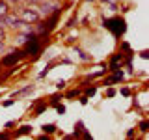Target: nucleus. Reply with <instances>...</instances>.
<instances>
[{"mask_svg": "<svg viewBox=\"0 0 149 140\" xmlns=\"http://www.w3.org/2000/svg\"><path fill=\"white\" fill-rule=\"evenodd\" d=\"M140 129H142V131H147V121H142V123H140Z\"/></svg>", "mask_w": 149, "mask_h": 140, "instance_id": "obj_14", "label": "nucleus"}, {"mask_svg": "<svg viewBox=\"0 0 149 140\" xmlns=\"http://www.w3.org/2000/svg\"><path fill=\"white\" fill-rule=\"evenodd\" d=\"M77 52L80 54V58H82V60H90V56H86V54H84V50H80V49H77Z\"/></svg>", "mask_w": 149, "mask_h": 140, "instance_id": "obj_11", "label": "nucleus"}, {"mask_svg": "<svg viewBox=\"0 0 149 140\" xmlns=\"http://www.w3.org/2000/svg\"><path fill=\"white\" fill-rule=\"evenodd\" d=\"M32 131V127H28V125H24V127H21V131L17 133V136H21V134H28Z\"/></svg>", "mask_w": 149, "mask_h": 140, "instance_id": "obj_9", "label": "nucleus"}, {"mask_svg": "<svg viewBox=\"0 0 149 140\" xmlns=\"http://www.w3.org/2000/svg\"><path fill=\"white\" fill-rule=\"evenodd\" d=\"M56 106H58V112H60V114H63V112H65L63 106H60V105H56Z\"/></svg>", "mask_w": 149, "mask_h": 140, "instance_id": "obj_17", "label": "nucleus"}, {"mask_svg": "<svg viewBox=\"0 0 149 140\" xmlns=\"http://www.w3.org/2000/svg\"><path fill=\"white\" fill-rule=\"evenodd\" d=\"M104 26L108 28V30H112V34H114V36H121L125 32V21H123V19H119V17L104 21Z\"/></svg>", "mask_w": 149, "mask_h": 140, "instance_id": "obj_3", "label": "nucleus"}, {"mask_svg": "<svg viewBox=\"0 0 149 140\" xmlns=\"http://www.w3.org/2000/svg\"><path fill=\"white\" fill-rule=\"evenodd\" d=\"M8 136H9L8 133H2V134H0V138H8Z\"/></svg>", "mask_w": 149, "mask_h": 140, "instance_id": "obj_18", "label": "nucleus"}, {"mask_svg": "<svg viewBox=\"0 0 149 140\" xmlns=\"http://www.w3.org/2000/svg\"><path fill=\"white\" fill-rule=\"evenodd\" d=\"M4 50H6V41H4V39H0V54H2Z\"/></svg>", "mask_w": 149, "mask_h": 140, "instance_id": "obj_12", "label": "nucleus"}, {"mask_svg": "<svg viewBox=\"0 0 149 140\" xmlns=\"http://www.w3.org/2000/svg\"><path fill=\"white\" fill-rule=\"evenodd\" d=\"M43 131H45V133H54L56 125H52V123H50V125H43Z\"/></svg>", "mask_w": 149, "mask_h": 140, "instance_id": "obj_10", "label": "nucleus"}, {"mask_svg": "<svg viewBox=\"0 0 149 140\" xmlns=\"http://www.w3.org/2000/svg\"><path fill=\"white\" fill-rule=\"evenodd\" d=\"M93 93H95V88H88L86 90V95H93Z\"/></svg>", "mask_w": 149, "mask_h": 140, "instance_id": "obj_13", "label": "nucleus"}, {"mask_svg": "<svg viewBox=\"0 0 149 140\" xmlns=\"http://www.w3.org/2000/svg\"><path fill=\"white\" fill-rule=\"evenodd\" d=\"M114 93H116V92H114V90H112V88H110V90L106 92V95H108V97H112V95H114Z\"/></svg>", "mask_w": 149, "mask_h": 140, "instance_id": "obj_16", "label": "nucleus"}, {"mask_svg": "<svg viewBox=\"0 0 149 140\" xmlns=\"http://www.w3.org/2000/svg\"><path fill=\"white\" fill-rule=\"evenodd\" d=\"M0 39H6V32H4L2 26H0Z\"/></svg>", "mask_w": 149, "mask_h": 140, "instance_id": "obj_15", "label": "nucleus"}, {"mask_svg": "<svg viewBox=\"0 0 149 140\" xmlns=\"http://www.w3.org/2000/svg\"><path fill=\"white\" fill-rule=\"evenodd\" d=\"M22 56H24L22 50H11L9 56H4V58H2V65H13L15 62H19Z\"/></svg>", "mask_w": 149, "mask_h": 140, "instance_id": "obj_5", "label": "nucleus"}, {"mask_svg": "<svg viewBox=\"0 0 149 140\" xmlns=\"http://www.w3.org/2000/svg\"><path fill=\"white\" fill-rule=\"evenodd\" d=\"M114 71H116V69H114ZM121 78H123V73H121V71H116V73L108 78V80H106V84H112V82H116V80H121Z\"/></svg>", "mask_w": 149, "mask_h": 140, "instance_id": "obj_8", "label": "nucleus"}, {"mask_svg": "<svg viewBox=\"0 0 149 140\" xmlns=\"http://www.w3.org/2000/svg\"><path fill=\"white\" fill-rule=\"evenodd\" d=\"M24 54H37L39 52V39H37L36 34H30V37L26 39V47L22 50Z\"/></svg>", "mask_w": 149, "mask_h": 140, "instance_id": "obj_4", "label": "nucleus"}, {"mask_svg": "<svg viewBox=\"0 0 149 140\" xmlns=\"http://www.w3.org/2000/svg\"><path fill=\"white\" fill-rule=\"evenodd\" d=\"M58 8H60V4L56 2V0H41L39 6H37V13H39L41 17H49L50 13H54Z\"/></svg>", "mask_w": 149, "mask_h": 140, "instance_id": "obj_2", "label": "nucleus"}, {"mask_svg": "<svg viewBox=\"0 0 149 140\" xmlns=\"http://www.w3.org/2000/svg\"><path fill=\"white\" fill-rule=\"evenodd\" d=\"M8 13H9V4L6 0H0V17L8 15Z\"/></svg>", "mask_w": 149, "mask_h": 140, "instance_id": "obj_7", "label": "nucleus"}, {"mask_svg": "<svg viewBox=\"0 0 149 140\" xmlns=\"http://www.w3.org/2000/svg\"><path fill=\"white\" fill-rule=\"evenodd\" d=\"M32 90H34V86H26V88H22V90H19L13 93V99H19V97H22V95H26V93H30Z\"/></svg>", "mask_w": 149, "mask_h": 140, "instance_id": "obj_6", "label": "nucleus"}, {"mask_svg": "<svg viewBox=\"0 0 149 140\" xmlns=\"http://www.w3.org/2000/svg\"><path fill=\"white\" fill-rule=\"evenodd\" d=\"M15 9H19V17H21V21H24V22H37L41 19V15L37 13V9H34V8L19 6Z\"/></svg>", "mask_w": 149, "mask_h": 140, "instance_id": "obj_1", "label": "nucleus"}]
</instances>
